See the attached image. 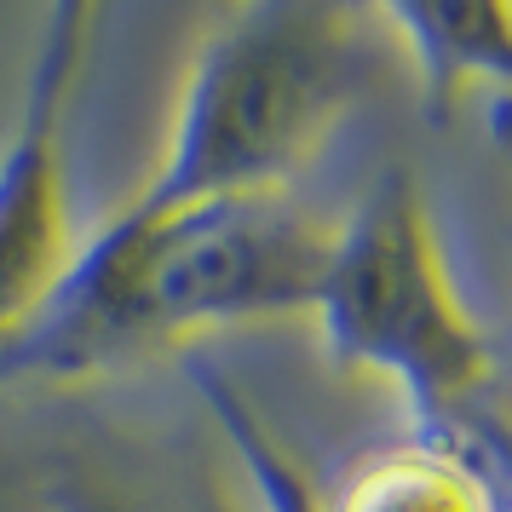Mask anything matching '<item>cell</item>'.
<instances>
[{"label":"cell","instance_id":"obj_3","mask_svg":"<svg viewBox=\"0 0 512 512\" xmlns=\"http://www.w3.org/2000/svg\"><path fill=\"white\" fill-rule=\"evenodd\" d=\"M311 317L346 369L392 380L426 443L472 455V415L495 386V351L449 277L415 173L392 167L334 225Z\"/></svg>","mask_w":512,"mask_h":512},{"label":"cell","instance_id":"obj_8","mask_svg":"<svg viewBox=\"0 0 512 512\" xmlns=\"http://www.w3.org/2000/svg\"><path fill=\"white\" fill-rule=\"evenodd\" d=\"M196 386H202V403H208L213 426H219V438L225 449L236 455V472H242V484L254 495V512H328V495L323 484L305 472V461L288 449V443L259 420V409L248 397L225 386L219 374L196 369Z\"/></svg>","mask_w":512,"mask_h":512},{"label":"cell","instance_id":"obj_6","mask_svg":"<svg viewBox=\"0 0 512 512\" xmlns=\"http://www.w3.org/2000/svg\"><path fill=\"white\" fill-rule=\"evenodd\" d=\"M392 29L409 41L432 93L501 87L512 58V12L507 0H380Z\"/></svg>","mask_w":512,"mask_h":512},{"label":"cell","instance_id":"obj_1","mask_svg":"<svg viewBox=\"0 0 512 512\" xmlns=\"http://www.w3.org/2000/svg\"><path fill=\"white\" fill-rule=\"evenodd\" d=\"M328 242L334 225L288 190L121 208L75 242L58 288L0 351V374L110 369L208 328L311 311Z\"/></svg>","mask_w":512,"mask_h":512},{"label":"cell","instance_id":"obj_4","mask_svg":"<svg viewBox=\"0 0 512 512\" xmlns=\"http://www.w3.org/2000/svg\"><path fill=\"white\" fill-rule=\"evenodd\" d=\"M98 0H47L35 64H29L18 133L0 156V351L41 311L75 254L64 196V127L75 75L87 64Z\"/></svg>","mask_w":512,"mask_h":512},{"label":"cell","instance_id":"obj_7","mask_svg":"<svg viewBox=\"0 0 512 512\" xmlns=\"http://www.w3.org/2000/svg\"><path fill=\"white\" fill-rule=\"evenodd\" d=\"M328 512H495V489L466 449L420 438L374 455L340 495H328Z\"/></svg>","mask_w":512,"mask_h":512},{"label":"cell","instance_id":"obj_2","mask_svg":"<svg viewBox=\"0 0 512 512\" xmlns=\"http://www.w3.org/2000/svg\"><path fill=\"white\" fill-rule=\"evenodd\" d=\"M374 70L357 0H231L202 35L156 173L127 208L288 190Z\"/></svg>","mask_w":512,"mask_h":512},{"label":"cell","instance_id":"obj_5","mask_svg":"<svg viewBox=\"0 0 512 512\" xmlns=\"http://www.w3.org/2000/svg\"><path fill=\"white\" fill-rule=\"evenodd\" d=\"M52 512H254L236 501L219 455L190 449H116L58 472L47 489Z\"/></svg>","mask_w":512,"mask_h":512}]
</instances>
